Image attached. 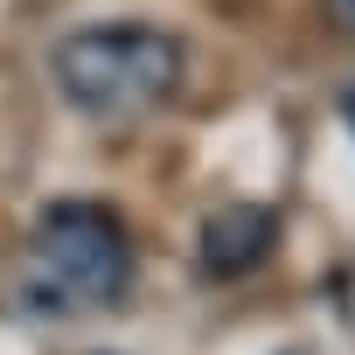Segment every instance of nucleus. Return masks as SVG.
<instances>
[{
	"instance_id": "f257e3e1",
	"label": "nucleus",
	"mask_w": 355,
	"mask_h": 355,
	"mask_svg": "<svg viewBox=\"0 0 355 355\" xmlns=\"http://www.w3.org/2000/svg\"><path fill=\"white\" fill-rule=\"evenodd\" d=\"M49 77L77 119L119 132L174 105V91L189 77V49L174 28H153V21H98L49 49Z\"/></svg>"
},
{
	"instance_id": "f03ea898",
	"label": "nucleus",
	"mask_w": 355,
	"mask_h": 355,
	"mask_svg": "<svg viewBox=\"0 0 355 355\" xmlns=\"http://www.w3.org/2000/svg\"><path fill=\"white\" fill-rule=\"evenodd\" d=\"M132 279H139L132 223L112 202L70 196L35 216L28 272H21V293L35 313H119L132 300Z\"/></svg>"
},
{
	"instance_id": "7ed1b4c3",
	"label": "nucleus",
	"mask_w": 355,
	"mask_h": 355,
	"mask_svg": "<svg viewBox=\"0 0 355 355\" xmlns=\"http://www.w3.org/2000/svg\"><path fill=\"white\" fill-rule=\"evenodd\" d=\"M279 237H286V223L272 202H216L196 230V272L209 286H237L279 251Z\"/></svg>"
},
{
	"instance_id": "20e7f679",
	"label": "nucleus",
	"mask_w": 355,
	"mask_h": 355,
	"mask_svg": "<svg viewBox=\"0 0 355 355\" xmlns=\"http://www.w3.org/2000/svg\"><path fill=\"white\" fill-rule=\"evenodd\" d=\"M320 8H327V21H334L341 35H355V0H320Z\"/></svg>"
},
{
	"instance_id": "39448f33",
	"label": "nucleus",
	"mask_w": 355,
	"mask_h": 355,
	"mask_svg": "<svg viewBox=\"0 0 355 355\" xmlns=\"http://www.w3.org/2000/svg\"><path fill=\"white\" fill-rule=\"evenodd\" d=\"M334 112H341V125H348V132H355V84H348V91H341V98H334Z\"/></svg>"
},
{
	"instance_id": "423d86ee",
	"label": "nucleus",
	"mask_w": 355,
	"mask_h": 355,
	"mask_svg": "<svg viewBox=\"0 0 355 355\" xmlns=\"http://www.w3.org/2000/svg\"><path fill=\"white\" fill-rule=\"evenodd\" d=\"M279 355H306V348H279Z\"/></svg>"
}]
</instances>
